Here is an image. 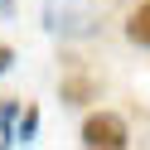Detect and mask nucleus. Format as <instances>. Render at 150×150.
I'll return each instance as SVG.
<instances>
[{
	"instance_id": "f257e3e1",
	"label": "nucleus",
	"mask_w": 150,
	"mask_h": 150,
	"mask_svg": "<svg viewBox=\"0 0 150 150\" xmlns=\"http://www.w3.org/2000/svg\"><path fill=\"white\" fill-rule=\"evenodd\" d=\"M126 140H131L126 121L111 116V111H97V116L82 121V145H92V150H121Z\"/></svg>"
},
{
	"instance_id": "f03ea898",
	"label": "nucleus",
	"mask_w": 150,
	"mask_h": 150,
	"mask_svg": "<svg viewBox=\"0 0 150 150\" xmlns=\"http://www.w3.org/2000/svg\"><path fill=\"white\" fill-rule=\"evenodd\" d=\"M63 97H68V102H92V97H97V78L68 73V78H63Z\"/></svg>"
},
{
	"instance_id": "7ed1b4c3",
	"label": "nucleus",
	"mask_w": 150,
	"mask_h": 150,
	"mask_svg": "<svg viewBox=\"0 0 150 150\" xmlns=\"http://www.w3.org/2000/svg\"><path fill=\"white\" fill-rule=\"evenodd\" d=\"M126 39H131V44H145V49H150V0L131 10V20H126Z\"/></svg>"
},
{
	"instance_id": "20e7f679",
	"label": "nucleus",
	"mask_w": 150,
	"mask_h": 150,
	"mask_svg": "<svg viewBox=\"0 0 150 150\" xmlns=\"http://www.w3.org/2000/svg\"><path fill=\"white\" fill-rule=\"evenodd\" d=\"M10 63H15V53L5 49V44H0V73H10Z\"/></svg>"
},
{
	"instance_id": "39448f33",
	"label": "nucleus",
	"mask_w": 150,
	"mask_h": 150,
	"mask_svg": "<svg viewBox=\"0 0 150 150\" xmlns=\"http://www.w3.org/2000/svg\"><path fill=\"white\" fill-rule=\"evenodd\" d=\"M0 5H5V0H0Z\"/></svg>"
}]
</instances>
